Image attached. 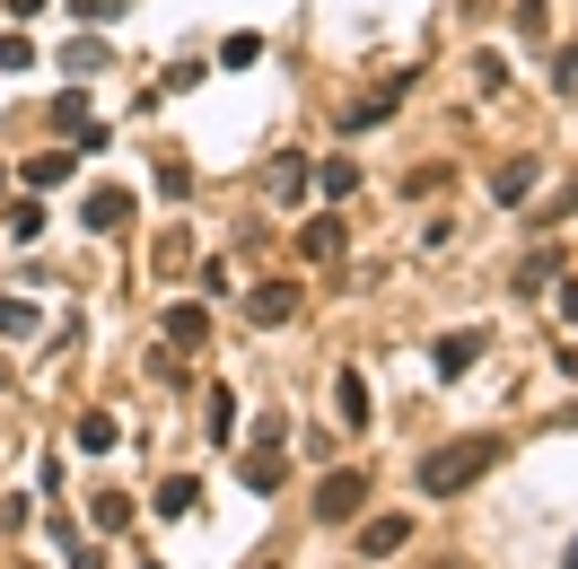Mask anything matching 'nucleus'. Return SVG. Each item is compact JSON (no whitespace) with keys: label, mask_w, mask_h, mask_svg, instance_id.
Returning <instances> with one entry per match:
<instances>
[{"label":"nucleus","mask_w":578,"mask_h":569,"mask_svg":"<svg viewBox=\"0 0 578 569\" xmlns=\"http://www.w3.org/2000/svg\"><path fill=\"white\" fill-rule=\"evenodd\" d=\"M491 464H500V439H448V447L421 455V491H430V499H456V491H473Z\"/></svg>","instance_id":"1"},{"label":"nucleus","mask_w":578,"mask_h":569,"mask_svg":"<svg viewBox=\"0 0 578 569\" xmlns=\"http://www.w3.org/2000/svg\"><path fill=\"white\" fill-rule=\"evenodd\" d=\"M359 508H368V464H334V473L316 482V517H325V526H350Z\"/></svg>","instance_id":"2"},{"label":"nucleus","mask_w":578,"mask_h":569,"mask_svg":"<svg viewBox=\"0 0 578 569\" xmlns=\"http://www.w3.org/2000/svg\"><path fill=\"white\" fill-rule=\"evenodd\" d=\"M245 316H254V325H290V316H298V281H254V289H245Z\"/></svg>","instance_id":"3"},{"label":"nucleus","mask_w":578,"mask_h":569,"mask_svg":"<svg viewBox=\"0 0 578 569\" xmlns=\"http://www.w3.org/2000/svg\"><path fill=\"white\" fill-rule=\"evenodd\" d=\"M403 544H412V517H368L359 526V561H395Z\"/></svg>","instance_id":"4"},{"label":"nucleus","mask_w":578,"mask_h":569,"mask_svg":"<svg viewBox=\"0 0 578 569\" xmlns=\"http://www.w3.org/2000/svg\"><path fill=\"white\" fill-rule=\"evenodd\" d=\"M80 220L97 228V236H123V220H132V193H123V185H97V193L80 202Z\"/></svg>","instance_id":"5"},{"label":"nucleus","mask_w":578,"mask_h":569,"mask_svg":"<svg viewBox=\"0 0 578 569\" xmlns=\"http://www.w3.org/2000/svg\"><path fill=\"white\" fill-rule=\"evenodd\" d=\"M343 236H350L343 211H316V220L298 228V254H307V263H334V254H343Z\"/></svg>","instance_id":"6"},{"label":"nucleus","mask_w":578,"mask_h":569,"mask_svg":"<svg viewBox=\"0 0 578 569\" xmlns=\"http://www.w3.org/2000/svg\"><path fill=\"white\" fill-rule=\"evenodd\" d=\"M281 473H290V455H281V447H245V464H237V482H245V491H263V499L281 491Z\"/></svg>","instance_id":"7"},{"label":"nucleus","mask_w":578,"mask_h":569,"mask_svg":"<svg viewBox=\"0 0 578 569\" xmlns=\"http://www.w3.org/2000/svg\"><path fill=\"white\" fill-rule=\"evenodd\" d=\"M473 359H482V334H473V325H464V334H448V341H430V368H439V377H464Z\"/></svg>","instance_id":"8"},{"label":"nucleus","mask_w":578,"mask_h":569,"mask_svg":"<svg viewBox=\"0 0 578 569\" xmlns=\"http://www.w3.org/2000/svg\"><path fill=\"white\" fill-rule=\"evenodd\" d=\"M167 341H176V350H202V341H211V307H193V298L167 307Z\"/></svg>","instance_id":"9"},{"label":"nucleus","mask_w":578,"mask_h":569,"mask_svg":"<svg viewBox=\"0 0 578 569\" xmlns=\"http://www.w3.org/2000/svg\"><path fill=\"white\" fill-rule=\"evenodd\" d=\"M334 403H343V430H368V412H377V403H368V377H359V368H343V377H334Z\"/></svg>","instance_id":"10"},{"label":"nucleus","mask_w":578,"mask_h":569,"mask_svg":"<svg viewBox=\"0 0 578 569\" xmlns=\"http://www.w3.org/2000/svg\"><path fill=\"white\" fill-rule=\"evenodd\" d=\"M149 499H158V517H193V508H202V482H193V473H167Z\"/></svg>","instance_id":"11"},{"label":"nucleus","mask_w":578,"mask_h":569,"mask_svg":"<svg viewBox=\"0 0 578 569\" xmlns=\"http://www.w3.org/2000/svg\"><path fill=\"white\" fill-rule=\"evenodd\" d=\"M491 193H500V211H517V202L535 193V158H508V167L491 176Z\"/></svg>","instance_id":"12"},{"label":"nucleus","mask_w":578,"mask_h":569,"mask_svg":"<svg viewBox=\"0 0 578 569\" xmlns=\"http://www.w3.org/2000/svg\"><path fill=\"white\" fill-rule=\"evenodd\" d=\"M71 439H80V455H106L123 430H115V412H80V421H71Z\"/></svg>","instance_id":"13"},{"label":"nucleus","mask_w":578,"mask_h":569,"mask_svg":"<svg viewBox=\"0 0 578 569\" xmlns=\"http://www.w3.org/2000/svg\"><path fill=\"white\" fill-rule=\"evenodd\" d=\"M71 167H80V149H35V158H27V185L44 193V185H62Z\"/></svg>","instance_id":"14"},{"label":"nucleus","mask_w":578,"mask_h":569,"mask_svg":"<svg viewBox=\"0 0 578 569\" xmlns=\"http://www.w3.org/2000/svg\"><path fill=\"white\" fill-rule=\"evenodd\" d=\"M202 430L229 447V430H237V394H229V386H211V394H202Z\"/></svg>","instance_id":"15"},{"label":"nucleus","mask_w":578,"mask_h":569,"mask_svg":"<svg viewBox=\"0 0 578 569\" xmlns=\"http://www.w3.org/2000/svg\"><path fill=\"white\" fill-rule=\"evenodd\" d=\"M88 517H97L106 535H123V526H132V491H97V499H88Z\"/></svg>","instance_id":"16"},{"label":"nucleus","mask_w":578,"mask_h":569,"mask_svg":"<svg viewBox=\"0 0 578 569\" xmlns=\"http://www.w3.org/2000/svg\"><path fill=\"white\" fill-rule=\"evenodd\" d=\"M272 193L298 202V193H307V158H272Z\"/></svg>","instance_id":"17"},{"label":"nucleus","mask_w":578,"mask_h":569,"mask_svg":"<svg viewBox=\"0 0 578 569\" xmlns=\"http://www.w3.org/2000/svg\"><path fill=\"white\" fill-rule=\"evenodd\" d=\"M62 9H71L80 27H115V18H123V9H132V0H62Z\"/></svg>","instance_id":"18"},{"label":"nucleus","mask_w":578,"mask_h":569,"mask_svg":"<svg viewBox=\"0 0 578 569\" xmlns=\"http://www.w3.org/2000/svg\"><path fill=\"white\" fill-rule=\"evenodd\" d=\"M62 71H106V44H97V35H71V53H62Z\"/></svg>","instance_id":"19"},{"label":"nucleus","mask_w":578,"mask_h":569,"mask_svg":"<svg viewBox=\"0 0 578 569\" xmlns=\"http://www.w3.org/2000/svg\"><path fill=\"white\" fill-rule=\"evenodd\" d=\"M0 71H35V44L18 27H0Z\"/></svg>","instance_id":"20"},{"label":"nucleus","mask_w":578,"mask_h":569,"mask_svg":"<svg viewBox=\"0 0 578 569\" xmlns=\"http://www.w3.org/2000/svg\"><path fill=\"white\" fill-rule=\"evenodd\" d=\"M0 334L27 341V334H35V307H27V298H0Z\"/></svg>","instance_id":"21"},{"label":"nucleus","mask_w":578,"mask_h":569,"mask_svg":"<svg viewBox=\"0 0 578 569\" xmlns=\"http://www.w3.org/2000/svg\"><path fill=\"white\" fill-rule=\"evenodd\" d=\"M316 185L343 202V193H359V167H350V158H325V176H316Z\"/></svg>","instance_id":"22"},{"label":"nucleus","mask_w":578,"mask_h":569,"mask_svg":"<svg viewBox=\"0 0 578 569\" xmlns=\"http://www.w3.org/2000/svg\"><path fill=\"white\" fill-rule=\"evenodd\" d=\"M553 97H578V44L553 53Z\"/></svg>","instance_id":"23"},{"label":"nucleus","mask_w":578,"mask_h":569,"mask_svg":"<svg viewBox=\"0 0 578 569\" xmlns=\"http://www.w3.org/2000/svg\"><path fill=\"white\" fill-rule=\"evenodd\" d=\"M158 193H167V202L193 193V167H185V158H158Z\"/></svg>","instance_id":"24"},{"label":"nucleus","mask_w":578,"mask_h":569,"mask_svg":"<svg viewBox=\"0 0 578 569\" xmlns=\"http://www.w3.org/2000/svg\"><path fill=\"white\" fill-rule=\"evenodd\" d=\"M553 281H561V254H553V245H544V254H535V263H526V281H517V289H553Z\"/></svg>","instance_id":"25"},{"label":"nucleus","mask_w":578,"mask_h":569,"mask_svg":"<svg viewBox=\"0 0 578 569\" xmlns=\"http://www.w3.org/2000/svg\"><path fill=\"white\" fill-rule=\"evenodd\" d=\"M220 62H229V71H245V62H263V35H229V44H220Z\"/></svg>","instance_id":"26"},{"label":"nucleus","mask_w":578,"mask_h":569,"mask_svg":"<svg viewBox=\"0 0 578 569\" xmlns=\"http://www.w3.org/2000/svg\"><path fill=\"white\" fill-rule=\"evenodd\" d=\"M570 211H578V176H570V185H561V193H553V202H544V211H535V228H553V220H570Z\"/></svg>","instance_id":"27"},{"label":"nucleus","mask_w":578,"mask_h":569,"mask_svg":"<svg viewBox=\"0 0 578 569\" xmlns=\"http://www.w3.org/2000/svg\"><path fill=\"white\" fill-rule=\"evenodd\" d=\"M88 123V97H53V131H80Z\"/></svg>","instance_id":"28"},{"label":"nucleus","mask_w":578,"mask_h":569,"mask_svg":"<svg viewBox=\"0 0 578 569\" xmlns=\"http://www.w3.org/2000/svg\"><path fill=\"white\" fill-rule=\"evenodd\" d=\"M9 236H44V211L35 202H9Z\"/></svg>","instance_id":"29"},{"label":"nucleus","mask_w":578,"mask_h":569,"mask_svg":"<svg viewBox=\"0 0 578 569\" xmlns=\"http://www.w3.org/2000/svg\"><path fill=\"white\" fill-rule=\"evenodd\" d=\"M0 9H9V27H27V18H35V9H53V0H0Z\"/></svg>","instance_id":"30"},{"label":"nucleus","mask_w":578,"mask_h":569,"mask_svg":"<svg viewBox=\"0 0 578 569\" xmlns=\"http://www.w3.org/2000/svg\"><path fill=\"white\" fill-rule=\"evenodd\" d=\"M561 316H570V325H578V281H561Z\"/></svg>","instance_id":"31"},{"label":"nucleus","mask_w":578,"mask_h":569,"mask_svg":"<svg viewBox=\"0 0 578 569\" xmlns=\"http://www.w3.org/2000/svg\"><path fill=\"white\" fill-rule=\"evenodd\" d=\"M71 569H106V552H80V561H71Z\"/></svg>","instance_id":"32"},{"label":"nucleus","mask_w":578,"mask_h":569,"mask_svg":"<svg viewBox=\"0 0 578 569\" xmlns=\"http://www.w3.org/2000/svg\"><path fill=\"white\" fill-rule=\"evenodd\" d=\"M561 368H570V377H578V341H561Z\"/></svg>","instance_id":"33"},{"label":"nucleus","mask_w":578,"mask_h":569,"mask_svg":"<svg viewBox=\"0 0 578 569\" xmlns=\"http://www.w3.org/2000/svg\"><path fill=\"white\" fill-rule=\"evenodd\" d=\"M464 9H473V18H482V9H500V0H464Z\"/></svg>","instance_id":"34"},{"label":"nucleus","mask_w":578,"mask_h":569,"mask_svg":"<svg viewBox=\"0 0 578 569\" xmlns=\"http://www.w3.org/2000/svg\"><path fill=\"white\" fill-rule=\"evenodd\" d=\"M245 569H281V561H272V552H263V561H245Z\"/></svg>","instance_id":"35"},{"label":"nucleus","mask_w":578,"mask_h":569,"mask_svg":"<svg viewBox=\"0 0 578 569\" xmlns=\"http://www.w3.org/2000/svg\"><path fill=\"white\" fill-rule=\"evenodd\" d=\"M561 569H578V544H570V561H561Z\"/></svg>","instance_id":"36"},{"label":"nucleus","mask_w":578,"mask_h":569,"mask_svg":"<svg viewBox=\"0 0 578 569\" xmlns=\"http://www.w3.org/2000/svg\"><path fill=\"white\" fill-rule=\"evenodd\" d=\"M18 569H27V561H18Z\"/></svg>","instance_id":"37"}]
</instances>
